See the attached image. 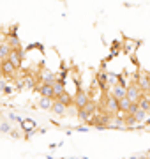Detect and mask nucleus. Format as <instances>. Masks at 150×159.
<instances>
[{
    "label": "nucleus",
    "mask_w": 150,
    "mask_h": 159,
    "mask_svg": "<svg viewBox=\"0 0 150 159\" xmlns=\"http://www.w3.org/2000/svg\"><path fill=\"white\" fill-rule=\"evenodd\" d=\"M90 101L88 99V94L85 90H78L74 96V106L76 108H83V106H87V102Z\"/></svg>",
    "instance_id": "obj_6"
},
{
    "label": "nucleus",
    "mask_w": 150,
    "mask_h": 159,
    "mask_svg": "<svg viewBox=\"0 0 150 159\" xmlns=\"http://www.w3.org/2000/svg\"><path fill=\"white\" fill-rule=\"evenodd\" d=\"M115 83H117V74L110 73V74H108V85H110V87H113Z\"/></svg>",
    "instance_id": "obj_21"
},
{
    "label": "nucleus",
    "mask_w": 150,
    "mask_h": 159,
    "mask_svg": "<svg viewBox=\"0 0 150 159\" xmlns=\"http://www.w3.org/2000/svg\"><path fill=\"white\" fill-rule=\"evenodd\" d=\"M147 115H148V110H143V108H139L136 113H134V117H136V120L138 122H143L145 119H147Z\"/></svg>",
    "instance_id": "obj_17"
},
{
    "label": "nucleus",
    "mask_w": 150,
    "mask_h": 159,
    "mask_svg": "<svg viewBox=\"0 0 150 159\" xmlns=\"http://www.w3.org/2000/svg\"><path fill=\"white\" fill-rule=\"evenodd\" d=\"M42 81H44V83H55V81H57V76H55L53 73H50V71H44Z\"/></svg>",
    "instance_id": "obj_16"
},
{
    "label": "nucleus",
    "mask_w": 150,
    "mask_h": 159,
    "mask_svg": "<svg viewBox=\"0 0 150 159\" xmlns=\"http://www.w3.org/2000/svg\"><path fill=\"white\" fill-rule=\"evenodd\" d=\"M21 85H25V87H29V89H32V87H35V80L30 76V74H27L23 78V81H21Z\"/></svg>",
    "instance_id": "obj_18"
},
{
    "label": "nucleus",
    "mask_w": 150,
    "mask_h": 159,
    "mask_svg": "<svg viewBox=\"0 0 150 159\" xmlns=\"http://www.w3.org/2000/svg\"><path fill=\"white\" fill-rule=\"evenodd\" d=\"M9 60H11L16 67H21V50H20V48H12L11 55H9Z\"/></svg>",
    "instance_id": "obj_9"
},
{
    "label": "nucleus",
    "mask_w": 150,
    "mask_h": 159,
    "mask_svg": "<svg viewBox=\"0 0 150 159\" xmlns=\"http://www.w3.org/2000/svg\"><path fill=\"white\" fill-rule=\"evenodd\" d=\"M131 99L129 97H122V99H118V113H122V115H126L127 111H129V106H131Z\"/></svg>",
    "instance_id": "obj_11"
},
{
    "label": "nucleus",
    "mask_w": 150,
    "mask_h": 159,
    "mask_svg": "<svg viewBox=\"0 0 150 159\" xmlns=\"http://www.w3.org/2000/svg\"><path fill=\"white\" fill-rule=\"evenodd\" d=\"M7 43H9L12 48H20V39L16 37L14 32H9V34H7Z\"/></svg>",
    "instance_id": "obj_15"
},
{
    "label": "nucleus",
    "mask_w": 150,
    "mask_h": 159,
    "mask_svg": "<svg viewBox=\"0 0 150 159\" xmlns=\"http://www.w3.org/2000/svg\"><path fill=\"white\" fill-rule=\"evenodd\" d=\"M141 96H143V90H141V87H139L136 81H133V83L127 85V97L133 102H139Z\"/></svg>",
    "instance_id": "obj_2"
},
{
    "label": "nucleus",
    "mask_w": 150,
    "mask_h": 159,
    "mask_svg": "<svg viewBox=\"0 0 150 159\" xmlns=\"http://www.w3.org/2000/svg\"><path fill=\"white\" fill-rule=\"evenodd\" d=\"M126 124L127 127H133L134 124H138V120H136V117L133 113H126Z\"/></svg>",
    "instance_id": "obj_19"
},
{
    "label": "nucleus",
    "mask_w": 150,
    "mask_h": 159,
    "mask_svg": "<svg viewBox=\"0 0 150 159\" xmlns=\"http://www.w3.org/2000/svg\"><path fill=\"white\" fill-rule=\"evenodd\" d=\"M51 104H53V97H44V96H41L39 106H41L42 110H51Z\"/></svg>",
    "instance_id": "obj_13"
},
{
    "label": "nucleus",
    "mask_w": 150,
    "mask_h": 159,
    "mask_svg": "<svg viewBox=\"0 0 150 159\" xmlns=\"http://www.w3.org/2000/svg\"><path fill=\"white\" fill-rule=\"evenodd\" d=\"M37 92H39L41 96L44 97H53L55 99V89H53V83H41L39 87H37Z\"/></svg>",
    "instance_id": "obj_5"
},
{
    "label": "nucleus",
    "mask_w": 150,
    "mask_h": 159,
    "mask_svg": "<svg viewBox=\"0 0 150 159\" xmlns=\"http://www.w3.org/2000/svg\"><path fill=\"white\" fill-rule=\"evenodd\" d=\"M23 124V127H30V129H34L35 125H34V122H30V120H25V122H21Z\"/></svg>",
    "instance_id": "obj_22"
},
{
    "label": "nucleus",
    "mask_w": 150,
    "mask_h": 159,
    "mask_svg": "<svg viewBox=\"0 0 150 159\" xmlns=\"http://www.w3.org/2000/svg\"><path fill=\"white\" fill-rule=\"evenodd\" d=\"M2 76H4V73H2V69H0V78H2Z\"/></svg>",
    "instance_id": "obj_24"
},
{
    "label": "nucleus",
    "mask_w": 150,
    "mask_h": 159,
    "mask_svg": "<svg viewBox=\"0 0 150 159\" xmlns=\"http://www.w3.org/2000/svg\"><path fill=\"white\" fill-rule=\"evenodd\" d=\"M11 51H12V46L9 44L7 41L0 43V60H6V58H9Z\"/></svg>",
    "instance_id": "obj_10"
},
{
    "label": "nucleus",
    "mask_w": 150,
    "mask_h": 159,
    "mask_svg": "<svg viewBox=\"0 0 150 159\" xmlns=\"http://www.w3.org/2000/svg\"><path fill=\"white\" fill-rule=\"evenodd\" d=\"M111 94L117 97V99H122V97L127 96V85L126 83H115V85L111 87Z\"/></svg>",
    "instance_id": "obj_7"
},
{
    "label": "nucleus",
    "mask_w": 150,
    "mask_h": 159,
    "mask_svg": "<svg viewBox=\"0 0 150 159\" xmlns=\"http://www.w3.org/2000/svg\"><path fill=\"white\" fill-rule=\"evenodd\" d=\"M139 110V102H131V106H129V111H127V113H136V111H138Z\"/></svg>",
    "instance_id": "obj_20"
},
{
    "label": "nucleus",
    "mask_w": 150,
    "mask_h": 159,
    "mask_svg": "<svg viewBox=\"0 0 150 159\" xmlns=\"http://www.w3.org/2000/svg\"><path fill=\"white\" fill-rule=\"evenodd\" d=\"M2 131H4V133H9L11 129H9V125L7 124H2Z\"/></svg>",
    "instance_id": "obj_23"
},
{
    "label": "nucleus",
    "mask_w": 150,
    "mask_h": 159,
    "mask_svg": "<svg viewBox=\"0 0 150 159\" xmlns=\"http://www.w3.org/2000/svg\"><path fill=\"white\" fill-rule=\"evenodd\" d=\"M147 76H148V78H150V71H148V73H147Z\"/></svg>",
    "instance_id": "obj_25"
},
{
    "label": "nucleus",
    "mask_w": 150,
    "mask_h": 159,
    "mask_svg": "<svg viewBox=\"0 0 150 159\" xmlns=\"http://www.w3.org/2000/svg\"><path fill=\"white\" fill-rule=\"evenodd\" d=\"M55 99H60V101L65 102L67 106H74V96H71V94H69L67 90L62 92V94H60V96H57Z\"/></svg>",
    "instance_id": "obj_12"
},
{
    "label": "nucleus",
    "mask_w": 150,
    "mask_h": 159,
    "mask_svg": "<svg viewBox=\"0 0 150 159\" xmlns=\"http://www.w3.org/2000/svg\"><path fill=\"white\" fill-rule=\"evenodd\" d=\"M0 69H2V73H4L6 78H12V74L16 73L18 67L9 60V58H6V60H0Z\"/></svg>",
    "instance_id": "obj_3"
},
{
    "label": "nucleus",
    "mask_w": 150,
    "mask_h": 159,
    "mask_svg": "<svg viewBox=\"0 0 150 159\" xmlns=\"http://www.w3.org/2000/svg\"><path fill=\"white\" fill-rule=\"evenodd\" d=\"M53 89H55V97L60 96L62 92H65V85H64V81H62V80H57V81L53 83Z\"/></svg>",
    "instance_id": "obj_14"
},
{
    "label": "nucleus",
    "mask_w": 150,
    "mask_h": 159,
    "mask_svg": "<svg viewBox=\"0 0 150 159\" xmlns=\"http://www.w3.org/2000/svg\"><path fill=\"white\" fill-rule=\"evenodd\" d=\"M67 104L65 102H62L60 99H53V104H51V111L55 115H58V117H64V115L67 113Z\"/></svg>",
    "instance_id": "obj_4"
},
{
    "label": "nucleus",
    "mask_w": 150,
    "mask_h": 159,
    "mask_svg": "<svg viewBox=\"0 0 150 159\" xmlns=\"http://www.w3.org/2000/svg\"><path fill=\"white\" fill-rule=\"evenodd\" d=\"M103 106H104V111H108L110 115H117V113H118V99H117L111 92L104 96Z\"/></svg>",
    "instance_id": "obj_1"
},
{
    "label": "nucleus",
    "mask_w": 150,
    "mask_h": 159,
    "mask_svg": "<svg viewBox=\"0 0 150 159\" xmlns=\"http://www.w3.org/2000/svg\"><path fill=\"white\" fill-rule=\"evenodd\" d=\"M78 119H80L81 122H90V120L94 119V111H90L87 106L78 108Z\"/></svg>",
    "instance_id": "obj_8"
}]
</instances>
